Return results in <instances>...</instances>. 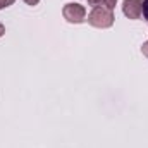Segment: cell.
<instances>
[{
    "mask_svg": "<svg viewBox=\"0 0 148 148\" xmlns=\"http://www.w3.org/2000/svg\"><path fill=\"white\" fill-rule=\"evenodd\" d=\"M3 35H5V26H3V24L0 23V38L3 36Z\"/></svg>",
    "mask_w": 148,
    "mask_h": 148,
    "instance_id": "30bf717a",
    "label": "cell"
},
{
    "mask_svg": "<svg viewBox=\"0 0 148 148\" xmlns=\"http://www.w3.org/2000/svg\"><path fill=\"white\" fill-rule=\"evenodd\" d=\"M141 53H143V55L148 59V41H145V43L141 45Z\"/></svg>",
    "mask_w": 148,
    "mask_h": 148,
    "instance_id": "ba28073f",
    "label": "cell"
},
{
    "mask_svg": "<svg viewBox=\"0 0 148 148\" xmlns=\"http://www.w3.org/2000/svg\"><path fill=\"white\" fill-rule=\"evenodd\" d=\"M115 3H117V0H103V7L109 9V10H114Z\"/></svg>",
    "mask_w": 148,
    "mask_h": 148,
    "instance_id": "277c9868",
    "label": "cell"
},
{
    "mask_svg": "<svg viewBox=\"0 0 148 148\" xmlns=\"http://www.w3.org/2000/svg\"><path fill=\"white\" fill-rule=\"evenodd\" d=\"M23 2H24V3H28V5H36L40 0H23Z\"/></svg>",
    "mask_w": 148,
    "mask_h": 148,
    "instance_id": "9c48e42d",
    "label": "cell"
},
{
    "mask_svg": "<svg viewBox=\"0 0 148 148\" xmlns=\"http://www.w3.org/2000/svg\"><path fill=\"white\" fill-rule=\"evenodd\" d=\"M115 21L114 12L105 9V7H93V10L88 14V23L93 28H100V29H107L110 28Z\"/></svg>",
    "mask_w": 148,
    "mask_h": 148,
    "instance_id": "6da1fadb",
    "label": "cell"
},
{
    "mask_svg": "<svg viewBox=\"0 0 148 148\" xmlns=\"http://www.w3.org/2000/svg\"><path fill=\"white\" fill-rule=\"evenodd\" d=\"M122 12L127 19H140L143 16V0H124Z\"/></svg>",
    "mask_w": 148,
    "mask_h": 148,
    "instance_id": "3957f363",
    "label": "cell"
},
{
    "mask_svg": "<svg viewBox=\"0 0 148 148\" xmlns=\"http://www.w3.org/2000/svg\"><path fill=\"white\" fill-rule=\"evenodd\" d=\"M16 0H0V9H3V7H9V5H12Z\"/></svg>",
    "mask_w": 148,
    "mask_h": 148,
    "instance_id": "5b68a950",
    "label": "cell"
},
{
    "mask_svg": "<svg viewBox=\"0 0 148 148\" xmlns=\"http://www.w3.org/2000/svg\"><path fill=\"white\" fill-rule=\"evenodd\" d=\"M62 16L67 23L71 24H81L86 21V9L81 5V3H66L64 9H62Z\"/></svg>",
    "mask_w": 148,
    "mask_h": 148,
    "instance_id": "7a4b0ae2",
    "label": "cell"
},
{
    "mask_svg": "<svg viewBox=\"0 0 148 148\" xmlns=\"http://www.w3.org/2000/svg\"><path fill=\"white\" fill-rule=\"evenodd\" d=\"M102 2H103V0H88V5H91V7H100Z\"/></svg>",
    "mask_w": 148,
    "mask_h": 148,
    "instance_id": "8992f818",
    "label": "cell"
},
{
    "mask_svg": "<svg viewBox=\"0 0 148 148\" xmlns=\"http://www.w3.org/2000/svg\"><path fill=\"white\" fill-rule=\"evenodd\" d=\"M143 16L148 21V0H143Z\"/></svg>",
    "mask_w": 148,
    "mask_h": 148,
    "instance_id": "52a82bcc",
    "label": "cell"
}]
</instances>
